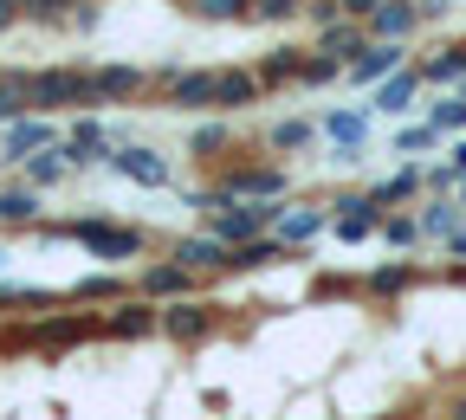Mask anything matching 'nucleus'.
I'll return each instance as SVG.
<instances>
[{"label": "nucleus", "mask_w": 466, "mask_h": 420, "mask_svg": "<svg viewBox=\"0 0 466 420\" xmlns=\"http://www.w3.org/2000/svg\"><path fill=\"white\" fill-rule=\"evenodd\" d=\"M26 91V110H91V65H46V72H7Z\"/></svg>", "instance_id": "obj_1"}, {"label": "nucleus", "mask_w": 466, "mask_h": 420, "mask_svg": "<svg viewBox=\"0 0 466 420\" xmlns=\"http://www.w3.org/2000/svg\"><path fill=\"white\" fill-rule=\"evenodd\" d=\"M52 233H66V239H78V246L91 253V259H137L149 239L137 233V226H116V220H104V214H85V220H66V226H52Z\"/></svg>", "instance_id": "obj_2"}, {"label": "nucleus", "mask_w": 466, "mask_h": 420, "mask_svg": "<svg viewBox=\"0 0 466 420\" xmlns=\"http://www.w3.org/2000/svg\"><path fill=\"white\" fill-rule=\"evenodd\" d=\"M91 336H104V317H91V311H52V317H39L33 324V349H78V343H91Z\"/></svg>", "instance_id": "obj_3"}, {"label": "nucleus", "mask_w": 466, "mask_h": 420, "mask_svg": "<svg viewBox=\"0 0 466 420\" xmlns=\"http://www.w3.org/2000/svg\"><path fill=\"white\" fill-rule=\"evenodd\" d=\"M110 168L124 175V182H137V188H168V182H175L168 155H156V149H143V143H116V149H110Z\"/></svg>", "instance_id": "obj_4"}, {"label": "nucleus", "mask_w": 466, "mask_h": 420, "mask_svg": "<svg viewBox=\"0 0 466 420\" xmlns=\"http://www.w3.org/2000/svg\"><path fill=\"white\" fill-rule=\"evenodd\" d=\"M330 226H337V239H343V246H363L370 233H382V201H376V195H343Z\"/></svg>", "instance_id": "obj_5"}, {"label": "nucleus", "mask_w": 466, "mask_h": 420, "mask_svg": "<svg viewBox=\"0 0 466 420\" xmlns=\"http://www.w3.org/2000/svg\"><path fill=\"white\" fill-rule=\"evenodd\" d=\"M58 149H66V162H72V175H78V168H91V162H110L116 136L97 124V116H78V124L66 130V143H58Z\"/></svg>", "instance_id": "obj_6"}, {"label": "nucleus", "mask_w": 466, "mask_h": 420, "mask_svg": "<svg viewBox=\"0 0 466 420\" xmlns=\"http://www.w3.org/2000/svg\"><path fill=\"white\" fill-rule=\"evenodd\" d=\"M52 143H66V136H58V124H46V110H26V116H14V124H7V149H0V162H20V155H33V149H52Z\"/></svg>", "instance_id": "obj_7"}, {"label": "nucleus", "mask_w": 466, "mask_h": 420, "mask_svg": "<svg viewBox=\"0 0 466 420\" xmlns=\"http://www.w3.org/2000/svg\"><path fill=\"white\" fill-rule=\"evenodd\" d=\"M143 91H149L143 65H91V104H124V97H143Z\"/></svg>", "instance_id": "obj_8"}, {"label": "nucleus", "mask_w": 466, "mask_h": 420, "mask_svg": "<svg viewBox=\"0 0 466 420\" xmlns=\"http://www.w3.org/2000/svg\"><path fill=\"white\" fill-rule=\"evenodd\" d=\"M389 72H401V39H370V45L343 65L350 85H382Z\"/></svg>", "instance_id": "obj_9"}, {"label": "nucleus", "mask_w": 466, "mask_h": 420, "mask_svg": "<svg viewBox=\"0 0 466 420\" xmlns=\"http://www.w3.org/2000/svg\"><path fill=\"white\" fill-rule=\"evenodd\" d=\"M156 317H162V336H175V343H201V336L214 330V311L195 305V297H168Z\"/></svg>", "instance_id": "obj_10"}, {"label": "nucleus", "mask_w": 466, "mask_h": 420, "mask_svg": "<svg viewBox=\"0 0 466 420\" xmlns=\"http://www.w3.org/2000/svg\"><path fill=\"white\" fill-rule=\"evenodd\" d=\"M220 188H227L233 201H279L291 182H285V168H227Z\"/></svg>", "instance_id": "obj_11"}, {"label": "nucleus", "mask_w": 466, "mask_h": 420, "mask_svg": "<svg viewBox=\"0 0 466 420\" xmlns=\"http://www.w3.org/2000/svg\"><path fill=\"white\" fill-rule=\"evenodd\" d=\"M162 330V317L149 311V297H116V311L104 317V336H116V343H137V336H156Z\"/></svg>", "instance_id": "obj_12"}, {"label": "nucleus", "mask_w": 466, "mask_h": 420, "mask_svg": "<svg viewBox=\"0 0 466 420\" xmlns=\"http://www.w3.org/2000/svg\"><path fill=\"white\" fill-rule=\"evenodd\" d=\"M195 278H201V272H188L182 259H168V265H143L137 291L149 297V305H168V297H188V291H195Z\"/></svg>", "instance_id": "obj_13"}, {"label": "nucleus", "mask_w": 466, "mask_h": 420, "mask_svg": "<svg viewBox=\"0 0 466 420\" xmlns=\"http://www.w3.org/2000/svg\"><path fill=\"white\" fill-rule=\"evenodd\" d=\"M162 110H214V72H175L162 85Z\"/></svg>", "instance_id": "obj_14"}, {"label": "nucleus", "mask_w": 466, "mask_h": 420, "mask_svg": "<svg viewBox=\"0 0 466 420\" xmlns=\"http://www.w3.org/2000/svg\"><path fill=\"white\" fill-rule=\"evenodd\" d=\"M259 97H266L259 72H247V65L214 72V110H247V104H259Z\"/></svg>", "instance_id": "obj_15"}, {"label": "nucleus", "mask_w": 466, "mask_h": 420, "mask_svg": "<svg viewBox=\"0 0 466 420\" xmlns=\"http://www.w3.org/2000/svg\"><path fill=\"white\" fill-rule=\"evenodd\" d=\"M291 246L279 233H253V239H240V246H227V272H266V265H279Z\"/></svg>", "instance_id": "obj_16"}, {"label": "nucleus", "mask_w": 466, "mask_h": 420, "mask_svg": "<svg viewBox=\"0 0 466 420\" xmlns=\"http://www.w3.org/2000/svg\"><path fill=\"white\" fill-rule=\"evenodd\" d=\"M168 259H182L188 272H227V239L220 233H188V239H175Z\"/></svg>", "instance_id": "obj_17"}, {"label": "nucleus", "mask_w": 466, "mask_h": 420, "mask_svg": "<svg viewBox=\"0 0 466 420\" xmlns=\"http://www.w3.org/2000/svg\"><path fill=\"white\" fill-rule=\"evenodd\" d=\"M363 26H370V39H408L421 26V0H382Z\"/></svg>", "instance_id": "obj_18"}, {"label": "nucleus", "mask_w": 466, "mask_h": 420, "mask_svg": "<svg viewBox=\"0 0 466 420\" xmlns=\"http://www.w3.org/2000/svg\"><path fill=\"white\" fill-rule=\"evenodd\" d=\"M20 175H26V182L46 195V188H58V182H66V175H72V162H66V149H33V155H20Z\"/></svg>", "instance_id": "obj_19"}, {"label": "nucleus", "mask_w": 466, "mask_h": 420, "mask_svg": "<svg viewBox=\"0 0 466 420\" xmlns=\"http://www.w3.org/2000/svg\"><path fill=\"white\" fill-rule=\"evenodd\" d=\"M324 226H330V214H324V207H285L272 233L285 239V246H305V239H318Z\"/></svg>", "instance_id": "obj_20"}, {"label": "nucleus", "mask_w": 466, "mask_h": 420, "mask_svg": "<svg viewBox=\"0 0 466 420\" xmlns=\"http://www.w3.org/2000/svg\"><path fill=\"white\" fill-rule=\"evenodd\" d=\"M0 226H39V188L33 182L0 188Z\"/></svg>", "instance_id": "obj_21"}, {"label": "nucleus", "mask_w": 466, "mask_h": 420, "mask_svg": "<svg viewBox=\"0 0 466 420\" xmlns=\"http://www.w3.org/2000/svg\"><path fill=\"white\" fill-rule=\"evenodd\" d=\"M324 136H330L337 149L357 155V149L370 143V116H363V110H330V116H324Z\"/></svg>", "instance_id": "obj_22"}, {"label": "nucleus", "mask_w": 466, "mask_h": 420, "mask_svg": "<svg viewBox=\"0 0 466 420\" xmlns=\"http://www.w3.org/2000/svg\"><path fill=\"white\" fill-rule=\"evenodd\" d=\"M299 65H305V52H299V45H279V52L259 58L253 72H259V85L272 91V85H299Z\"/></svg>", "instance_id": "obj_23"}, {"label": "nucleus", "mask_w": 466, "mask_h": 420, "mask_svg": "<svg viewBox=\"0 0 466 420\" xmlns=\"http://www.w3.org/2000/svg\"><path fill=\"white\" fill-rule=\"evenodd\" d=\"M66 297H72V305H116V297H130V285L110 278V272H91V278H78Z\"/></svg>", "instance_id": "obj_24"}, {"label": "nucleus", "mask_w": 466, "mask_h": 420, "mask_svg": "<svg viewBox=\"0 0 466 420\" xmlns=\"http://www.w3.org/2000/svg\"><path fill=\"white\" fill-rule=\"evenodd\" d=\"M415 91H421V72H389L382 78V91H376V110H408V104H415Z\"/></svg>", "instance_id": "obj_25"}, {"label": "nucleus", "mask_w": 466, "mask_h": 420, "mask_svg": "<svg viewBox=\"0 0 466 420\" xmlns=\"http://www.w3.org/2000/svg\"><path fill=\"white\" fill-rule=\"evenodd\" d=\"M453 78H466V45H447L441 58L421 65V85H453Z\"/></svg>", "instance_id": "obj_26"}, {"label": "nucleus", "mask_w": 466, "mask_h": 420, "mask_svg": "<svg viewBox=\"0 0 466 420\" xmlns=\"http://www.w3.org/2000/svg\"><path fill=\"white\" fill-rule=\"evenodd\" d=\"M85 7V0H20V20H39V26H58V20H72Z\"/></svg>", "instance_id": "obj_27"}, {"label": "nucleus", "mask_w": 466, "mask_h": 420, "mask_svg": "<svg viewBox=\"0 0 466 420\" xmlns=\"http://www.w3.org/2000/svg\"><path fill=\"white\" fill-rule=\"evenodd\" d=\"M272 149H311L318 143V124H305V116H291V124H272V136H266Z\"/></svg>", "instance_id": "obj_28"}, {"label": "nucleus", "mask_w": 466, "mask_h": 420, "mask_svg": "<svg viewBox=\"0 0 466 420\" xmlns=\"http://www.w3.org/2000/svg\"><path fill=\"white\" fill-rule=\"evenodd\" d=\"M453 226H466V214H460V201H434L428 214H421V239L434 233V239H447Z\"/></svg>", "instance_id": "obj_29"}, {"label": "nucleus", "mask_w": 466, "mask_h": 420, "mask_svg": "<svg viewBox=\"0 0 466 420\" xmlns=\"http://www.w3.org/2000/svg\"><path fill=\"white\" fill-rule=\"evenodd\" d=\"M421 278V265H382V272H370V291L376 297H395V291H408Z\"/></svg>", "instance_id": "obj_30"}, {"label": "nucleus", "mask_w": 466, "mask_h": 420, "mask_svg": "<svg viewBox=\"0 0 466 420\" xmlns=\"http://www.w3.org/2000/svg\"><path fill=\"white\" fill-rule=\"evenodd\" d=\"M330 78H343V58H330V52H305L299 85H330Z\"/></svg>", "instance_id": "obj_31"}, {"label": "nucleus", "mask_w": 466, "mask_h": 420, "mask_svg": "<svg viewBox=\"0 0 466 420\" xmlns=\"http://www.w3.org/2000/svg\"><path fill=\"white\" fill-rule=\"evenodd\" d=\"M370 195H376L382 207H389V201H408V195H421V168H401V175H389V182H382V188H370Z\"/></svg>", "instance_id": "obj_32"}, {"label": "nucleus", "mask_w": 466, "mask_h": 420, "mask_svg": "<svg viewBox=\"0 0 466 420\" xmlns=\"http://www.w3.org/2000/svg\"><path fill=\"white\" fill-rule=\"evenodd\" d=\"M201 20H253V0H188Z\"/></svg>", "instance_id": "obj_33"}, {"label": "nucleus", "mask_w": 466, "mask_h": 420, "mask_svg": "<svg viewBox=\"0 0 466 420\" xmlns=\"http://www.w3.org/2000/svg\"><path fill=\"white\" fill-rule=\"evenodd\" d=\"M434 143H441V124H408V130L395 136V149H401V155H428Z\"/></svg>", "instance_id": "obj_34"}, {"label": "nucleus", "mask_w": 466, "mask_h": 420, "mask_svg": "<svg viewBox=\"0 0 466 420\" xmlns=\"http://www.w3.org/2000/svg\"><path fill=\"white\" fill-rule=\"evenodd\" d=\"M299 14H305V0H253V20H266V26L299 20Z\"/></svg>", "instance_id": "obj_35"}, {"label": "nucleus", "mask_w": 466, "mask_h": 420, "mask_svg": "<svg viewBox=\"0 0 466 420\" xmlns=\"http://www.w3.org/2000/svg\"><path fill=\"white\" fill-rule=\"evenodd\" d=\"M14 116H26V91H20V85H14L7 72H0V130H7Z\"/></svg>", "instance_id": "obj_36"}, {"label": "nucleus", "mask_w": 466, "mask_h": 420, "mask_svg": "<svg viewBox=\"0 0 466 420\" xmlns=\"http://www.w3.org/2000/svg\"><path fill=\"white\" fill-rule=\"evenodd\" d=\"M382 239H389V246H415V239H421V220H382Z\"/></svg>", "instance_id": "obj_37"}, {"label": "nucleus", "mask_w": 466, "mask_h": 420, "mask_svg": "<svg viewBox=\"0 0 466 420\" xmlns=\"http://www.w3.org/2000/svg\"><path fill=\"white\" fill-rule=\"evenodd\" d=\"M188 149H195V155H214V149H227V124H201V130L188 136Z\"/></svg>", "instance_id": "obj_38"}, {"label": "nucleus", "mask_w": 466, "mask_h": 420, "mask_svg": "<svg viewBox=\"0 0 466 420\" xmlns=\"http://www.w3.org/2000/svg\"><path fill=\"white\" fill-rule=\"evenodd\" d=\"M428 124H441V130H466V97H447V104H434V116Z\"/></svg>", "instance_id": "obj_39"}, {"label": "nucleus", "mask_w": 466, "mask_h": 420, "mask_svg": "<svg viewBox=\"0 0 466 420\" xmlns=\"http://www.w3.org/2000/svg\"><path fill=\"white\" fill-rule=\"evenodd\" d=\"M305 20H318V26L343 20V0H305Z\"/></svg>", "instance_id": "obj_40"}, {"label": "nucleus", "mask_w": 466, "mask_h": 420, "mask_svg": "<svg viewBox=\"0 0 466 420\" xmlns=\"http://www.w3.org/2000/svg\"><path fill=\"white\" fill-rule=\"evenodd\" d=\"M382 7V0H343V20H370Z\"/></svg>", "instance_id": "obj_41"}, {"label": "nucleus", "mask_w": 466, "mask_h": 420, "mask_svg": "<svg viewBox=\"0 0 466 420\" xmlns=\"http://www.w3.org/2000/svg\"><path fill=\"white\" fill-rule=\"evenodd\" d=\"M14 20H20V0H0V33H7Z\"/></svg>", "instance_id": "obj_42"}, {"label": "nucleus", "mask_w": 466, "mask_h": 420, "mask_svg": "<svg viewBox=\"0 0 466 420\" xmlns=\"http://www.w3.org/2000/svg\"><path fill=\"white\" fill-rule=\"evenodd\" d=\"M447 155H453V162H447V168H453V175H466V143H453V149H447Z\"/></svg>", "instance_id": "obj_43"}, {"label": "nucleus", "mask_w": 466, "mask_h": 420, "mask_svg": "<svg viewBox=\"0 0 466 420\" xmlns=\"http://www.w3.org/2000/svg\"><path fill=\"white\" fill-rule=\"evenodd\" d=\"M460 214H466V175H460Z\"/></svg>", "instance_id": "obj_44"}, {"label": "nucleus", "mask_w": 466, "mask_h": 420, "mask_svg": "<svg viewBox=\"0 0 466 420\" xmlns=\"http://www.w3.org/2000/svg\"><path fill=\"white\" fill-rule=\"evenodd\" d=\"M453 420H466V401H460V407H453Z\"/></svg>", "instance_id": "obj_45"}, {"label": "nucleus", "mask_w": 466, "mask_h": 420, "mask_svg": "<svg viewBox=\"0 0 466 420\" xmlns=\"http://www.w3.org/2000/svg\"><path fill=\"white\" fill-rule=\"evenodd\" d=\"M0 265H7V246H0Z\"/></svg>", "instance_id": "obj_46"}, {"label": "nucleus", "mask_w": 466, "mask_h": 420, "mask_svg": "<svg viewBox=\"0 0 466 420\" xmlns=\"http://www.w3.org/2000/svg\"><path fill=\"white\" fill-rule=\"evenodd\" d=\"M460 85H466V78H460ZM460 97H466V91H460Z\"/></svg>", "instance_id": "obj_47"}]
</instances>
